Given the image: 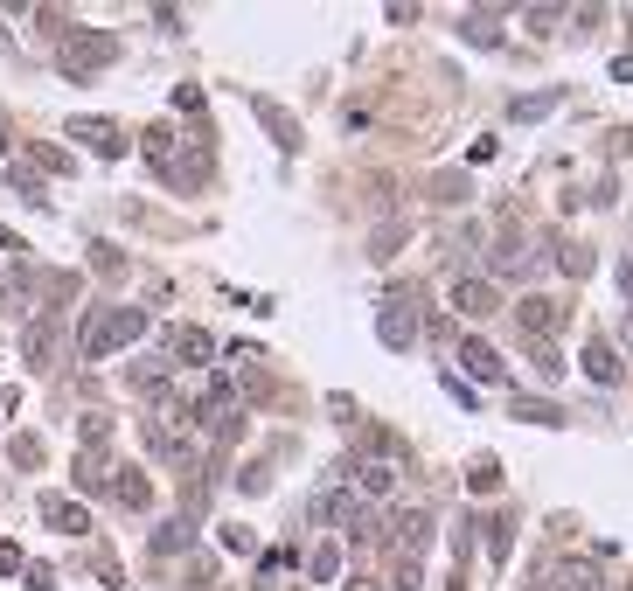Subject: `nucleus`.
<instances>
[{
    "instance_id": "obj_1",
    "label": "nucleus",
    "mask_w": 633,
    "mask_h": 591,
    "mask_svg": "<svg viewBox=\"0 0 633 591\" xmlns=\"http://www.w3.org/2000/svg\"><path fill=\"white\" fill-rule=\"evenodd\" d=\"M140 334H147V313H140V306H91L84 327H77V348H84L91 362H105V355H119V348L140 341Z\"/></svg>"
},
{
    "instance_id": "obj_2",
    "label": "nucleus",
    "mask_w": 633,
    "mask_h": 591,
    "mask_svg": "<svg viewBox=\"0 0 633 591\" xmlns=\"http://www.w3.org/2000/svg\"><path fill=\"white\" fill-rule=\"evenodd\" d=\"M112 56H119L112 35H70V42H63V70H70V77H91V70H105Z\"/></svg>"
},
{
    "instance_id": "obj_3",
    "label": "nucleus",
    "mask_w": 633,
    "mask_h": 591,
    "mask_svg": "<svg viewBox=\"0 0 633 591\" xmlns=\"http://www.w3.org/2000/svg\"><path fill=\"white\" fill-rule=\"evenodd\" d=\"M515 320H522V334H529V341H550V334L564 327V306H557V299H543V293H529L522 306H515Z\"/></svg>"
},
{
    "instance_id": "obj_4",
    "label": "nucleus",
    "mask_w": 633,
    "mask_h": 591,
    "mask_svg": "<svg viewBox=\"0 0 633 591\" xmlns=\"http://www.w3.org/2000/svg\"><path fill=\"white\" fill-rule=\"evenodd\" d=\"M376 334H383V348H411V341H418V313H411L404 299H390V306L376 313Z\"/></svg>"
},
{
    "instance_id": "obj_5",
    "label": "nucleus",
    "mask_w": 633,
    "mask_h": 591,
    "mask_svg": "<svg viewBox=\"0 0 633 591\" xmlns=\"http://www.w3.org/2000/svg\"><path fill=\"white\" fill-rule=\"evenodd\" d=\"M35 515H42L49 529H63V536H84V529H91V515H84L77 501H63V494H42V501H35Z\"/></svg>"
},
{
    "instance_id": "obj_6",
    "label": "nucleus",
    "mask_w": 633,
    "mask_h": 591,
    "mask_svg": "<svg viewBox=\"0 0 633 591\" xmlns=\"http://www.w3.org/2000/svg\"><path fill=\"white\" fill-rule=\"evenodd\" d=\"M167 348H174L188 369H202V362L216 355V334H209V327H174V334H167Z\"/></svg>"
},
{
    "instance_id": "obj_7",
    "label": "nucleus",
    "mask_w": 633,
    "mask_h": 591,
    "mask_svg": "<svg viewBox=\"0 0 633 591\" xmlns=\"http://www.w3.org/2000/svg\"><path fill=\"white\" fill-rule=\"evenodd\" d=\"M251 112H258V119L272 126V140H279V147H286V153L300 147V119H293L286 105H272V98H251Z\"/></svg>"
},
{
    "instance_id": "obj_8",
    "label": "nucleus",
    "mask_w": 633,
    "mask_h": 591,
    "mask_svg": "<svg viewBox=\"0 0 633 591\" xmlns=\"http://www.w3.org/2000/svg\"><path fill=\"white\" fill-rule=\"evenodd\" d=\"M70 140L98 147L105 160H119V153H126V140H119V126H105V119H77V126H70Z\"/></svg>"
},
{
    "instance_id": "obj_9",
    "label": "nucleus",
    "mask_w": 633,
    "mask_h": 591,
    "mask_svg": "<svg viewBox=\"0 0 633 591\" xmlns=\"http://www.w3.org/2000/svg\"><path fill=\"white\" fill-rule=\"evenodd\" d=\"M453 306H460L467 320H487V313H494V286H487V279H460V286H453Z\"/></svg>"
},
{
    "instance_id": "obj_10",
    "label": "nucleus",
    "mask_w": 633,
    "mask_h": 591,
    "mask_svg": "<svg viewBox=\"0 0 633 591\" xmlns=\"http://www.w3.org/2000/svg\"><path fill=\"white\" fill-rule=\"evenodd\" d=\"M397 543H404V557H418V550L432 543V515H425V508H404V515H397Z\"/></svg>"
},
{
    "instance_id": "obj_11",
    "label": "nucleus",
    "mask_w": 633,
    "mask_h": 591,
    "mask_svg": "<svg viewBox=\"0 0 633 591\" xmlns=\"http://www.w3.org/2000/svg\"><path fill=\"white\" fill-rule=\"evenodd\" d=\"M460 362H467V369H474L480 383H501V355H494V348H487V341H460Z\"/></svg>"
},
{
    "instance_id": "obj_12",
    "label": "nucleus",
    "mask_w": 633,
    "mask_h": 591,
    "mask_svg": "<svg viewBox=\"0 0 633 591\" xmlns=\"http://www.w3.org/2000/svg\"><path fill=\"white\" fill-rule=\"evenodd\" d=\"M585 376H592V383H620V355H613L606 341H585Z\"/></svg>"
},
{
    "instance_id": "obj_13",
    "label": "nucleus",
    "mask_w": 633,
    "mask_h": 591,
    "mask_svg": "<svg viewBox=\"0 0 633 591\" xmlns=\"http://www.w3.org/2000/svg\"><path fill=\"white\" fill-rule=\"evenodd\" d=\"M112 501H119V508H147V501H154V480H140V473L126 466V473L112 480Z\"/></svg>"
},
{
    "instance_id": "obj_14",
    "label": "nucleus",
    "mask_w": 633,
    "mask_h": 591,
    "mask_svg": "<svg viewBox=\"0 0 633 591\" xmlns=\"http://www.w3.org/2000/svg\"><path fill=\"white\" fill-rule=\"evenodd\" d=\"M147 445H154L160 459H181V452H188V439H181L174 418H154V425H147Z\"/></svg>"
},
{
    "instance_id": "obj_15",
    "label": "nucleus",
    "mask_w": 633,
    "mask_h": 591,
    "mask_svg": "<svg viewBox=\"0 0 633 591\" xmlns=\"http://www.w3.org/2000/svg\"><path fill=\"white\" fill-rule=\"evenodd\" d=\"M557 585H564V591H613L592 564H564V571H557Z\"/></svg>"
},
{
    "instance_id": "obj_16",
    "label": "nucleus",
    "mask_w": 633,
    "mask_h": 591,
    "mask_svg": "<svg viewBox=\"0 0 633 591\" xmlns=\"http://www.w3.org/2000/svg\"><path fill=\"white\" fill-rule=\"evenodd\" d=\"M529 362H536V376H543V383H557V376H564V355H557L550 341H529Z\"/></svg>"
},
{
    "instance_id": "obj_17",
    "label": "nucleus",
    "mask_w": 633,
    "mask_h": 591,
    "mask_svg": "<svg viewBox=\"0 0 633 591\" xmlns=\"http://www.w3.org/2000/svg\"><path fill=\"white\" fill-rule=\"evenodd\" d=\"M515 418H529V425H564V411H557V404H536V397H515Z\"/></svg>"
},
{
    "instance_id": "obj_18",
    "label": "nucleus",
    "mask_w": 633,
    "mask_h": 591,
    "mask_svg": "<svg viewBox=\"0 0 633 591\" xmlns=\"http://www.w3.org/2000/svg\"><path fill=\"white\" fill-rule=\"evenodd\" d=\"M522 265H529V251H522L515 237H501V251H494V272L508 279V272H522Z\"/></svg>"
},
{
    "instance_id": "obj_19",
    "label": "nucleus",
    "mask_w": 633,
    "mask_h": 591,
    "mask_svg": "<svg viewBox=\"0 0 633 591\" xmlns=\"http://www.w3.org/2000/svg\"><path fill=\"white\" fill-rule=\"evenodd\" d=\"M188 543H195V536H188V522H167V529L154 536V550H160V557H174V550H188Z\"/></svg>"
},
{
    "instance_id": "obj_20",
    "label": "nucleus",
    "mask_w": 633,
    "mask_h": 591,
    "mask_svg": "<svg viewBox=\"0 0 633 591\" xmlns=\"http://www.w3.org/2000/svg\"><path fill=\"white\" fill-rule=\"evenodd\" d=\"M460 35H467V42H501L494 14H467V21H460Z\"/></svg>"
},
{
    "instance_id": "obj_21",
    "label": "nucleus",
    "mask_w": 633,
    "mask_h": 591,
    "mask_svg": "<svg viewBox=\"0 0 633 591\" xmlns=\"http://www.w3.org/2000/svg\"><path fill=\"white\" fill-rule=\"evenodd\" d=\"M467 487H474V494H494V487H501V466H494V459H474Z\"/></svg>"
},
{
    "instance_id": "obj_22",
    "label": "nucleus",
    "mask_w": 633,
    "mask_h": 591,
    "mask_svg": "<svg viewBox=\"0 0 633 591\" xmlns=\"http://www.w3.org/2000/svg\"><path fill=\"white\" fill-rule=\"evenodd\" d=\"M49 348H56L49 327H28V334H21V355H28V362H49Z\"/></svg>"
},
{
    "instance_id": "obj_23",
    "label": "nucleus",
    "mask_w": 633,
    "mask_h": 591,
    "mask_svg": "<svg viewBox=\"0 0 633 591\" xmlns=\"http://www.w3.org/2000/svg\"><path fill=\"white\" fill-rule=\"evenodd\" d=\"M355 487L362 494H390V466H355Z\"/></svg>"
},
{
    "instance_id": "obj_24",
    "label": "nucleus",
    "mask_w": 633,
    "mask_h": 591,
    "mask_svg": "<svg viewBox=\"0 0 633 591\" xmlns=\"http://www.w3.org/2000/svg\"><path fill=\"white\" fill-rule=\"evenodd\" d=\"M557 265H564V272H571V279H585V272H592V258H585V251H578V244H557Z\"/></svg>"
},
{
    "instance_id": "obj_25",
    "label": "nucleus",
    "mask_w": 633,
    "mask_h": 591,
    "mask_svg": "<svg viewBox=\"0 0 633 591\" xmlns=\"http://www.w3.org/2000/svg\"><path fill=\"white\" fill-rule=\"evenodd\" d=\"M557 105V91H543V98H515V119H543Z\"/></svg>"
},
{
    "instance_id": "obj_26",
    "label": "nucleus",
    "mask_w": 633,
    "mask_h": 591,
    "mask_svg": "<svg viewBox=\"0 0 633 591\" xmlns=\"http://www.w3.org/2000/svg\"><path fill=\"white\" fill-rule=\"evenodd\" d=\"M508 543H515V522H508V515H501V522H494V536H487V550H494V564H501V557H508Z\"/></svg>"
},
{
    "instance_id": "obj_27",
    "label": "nucleus",
    "mask_w": 633,
    "mask_h": 591,
    "mask_svg": "<svg viewBox=\"0 0 633 591\" xmlns=\"http://www.w3.org/2000/svg\"><path fill=\"white\" fill-rule=\"evenodd\" d=\"M14 466H42V439H14Z\"/></svg>"
},
{
    "instance_id": "obj_28",
    "label": "nucleus",
    "mask_w": 633,
    "mask_h": 591,
    "mask_svg": "<svg viewBox=\"0 0 633 591\" xmlns=\"http://www.w3.org/2000/svg\"><path fill=\"white\" fill-rule=\"evenodd\" d=\"M334 564H341V557H334V543H320V550H314V578H334Z\"/></svg>"
},
{
    "instance_id": "obj_29",
    "label": "nucleus",
    "mask_w": 633,
    "mask_h": 591,
    "mask_svg": "<svg viewBox=\"0 0 633 591\" xmlns=\"http://www.w3.org/2000/svg\"><path fill=\"white\" fill-rule=\"evenodd\" d=\"M0 571H21V550H14V543H0Z\"/></svg>"
},
{
    "instance_id": "obj_30",
    "label": "nucleus",
    "mask_w": 633,
    "mask_h": 591,
    "mask_svg": "<svg viewBox=\"0 0 633 591\" xmlns=\"http://www.w3.org/2000/svg\"><path fill=\"white\" fill-rule=\"evenodd\" d=\"M7 251H21V244H14V237H7V230H0V258H7Z\"/></svg>"
},
{
    "instance_id": "obj_31",
    "label": "nucleus",
    "mask_w": 633,
    "mask_h": 591,
    "mask_svg": "<svg viewBox=\"0 0 633 591\" xmlns=\"http://www.w3.org/2000/svg\"><path fill=\"white\" fill-rule=\"evenodd\" d=\"M620 286H627V293H633V265H620Z\"/></svg>"
},
{
    "instance_id": "obj_32",
    "label": "nucleus",
    "mask_w": 633,
    "mask_h": 591,
    "mask_svg": "<svg viewBox=\"0 0 633 591\" xmlns=\"http://www.w3.org/2000/svg\"><path fill=\"white\" fill-rule=\"evenodd\" d=\"M348 591H376V585H369V578H348Z\"/></svg>"
}]
</instances>
